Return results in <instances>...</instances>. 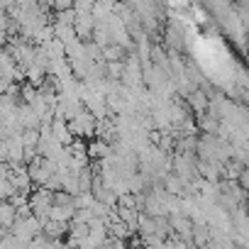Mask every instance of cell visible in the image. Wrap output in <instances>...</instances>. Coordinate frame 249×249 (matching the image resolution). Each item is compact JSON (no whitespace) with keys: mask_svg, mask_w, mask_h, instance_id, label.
<instances>
[{"mask_svg":"<svg viewBox=\"0 0 249 249\" xmlns=\"http://www.w3.org/2000/svg\"><path fill=\"white\" fill-rule=\"evenodd\" d=\"M15 217H18V213H15V210H13V205L5 200V205H3V227L8 230V227L13 225V220H15Z\"/></svg>","mask_w":249,"mask_h":249,"instance_id":"cell-2","label":"cell"},{"mask_svg":"<svg viewBox=\"0 0 249 249\" xmlns=\"http://www.w3.org/2000/svg\"><path fill=\"white\" fill-rule=\"evenodd\" d=\"M88 154H90L93 159H107V157H110V147H107L105 142H93V144L88 147Z\"/></svg>","mask_w":249,"mask_h":249,"instance_id":"cell-1","label":"cell"}]
</instances>
